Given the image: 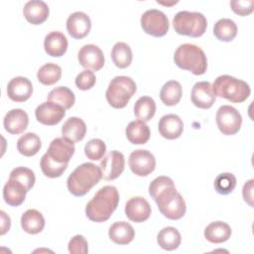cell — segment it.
<instances>
[{
    "label": "cell",
    "instance_id": "cell-1",
    "mask_svg": "<svg viewBox=\"0 0 254 254\" xmlns=\"http://www.w3.org/2000/svg\"><path fill=\"white\" fill-rule=\"evenodd\" d=\"M119 202V192L113 186L99 189L85 206V214L89 220L104 222L108 220Z\"/></svg>",
    "mask_w": 254,
    "mask_h": 254
},
{
    "label": "cell",
    "instance_id": "cell-2",
    "mask_svg": "<svg viewBox=\"0 0 254 254\" xmlns=\"http://www.w3.org/2000/svg\"><path fill=\"white\" fill-rule=\"evenodd\" d=\"M102 179L100 167L92 163H83L76 167L66 180L67 190L74 196L86 194Z\"/></svg>",
    "mask_w": 254,
    "mask_h": 254
},
{
    "label": "cell",
    "instance_id": "cell-3",
    "mask_svg": "<svg viewBox=\"0 0 254 254\" xmlns=\"http://www.w3.org/2000/svg\"><path fill=\"white\" fill-rule=\"evenodd\" d=\"M174 61L180 68L189 70L195 75L203 74L207 68L204 52L193 44L180 45L175 51Z\"/></svg>",
    "mask_w": 254,
    "mask_h": 254
},
{
    "label": "cell",
    "instance_id": "cell-4",
    "mask_svg": "<svg viewBox=\"0 0 254 254\" xmlns=\"http://www.w3.org/2000/svg\"><path fill=\"white\" fill-rule=\"evenodd\" d=\"M211 85L215 96L225 98L233 103L245 101L251 92L247 82L228 74L217 76Z\"/></svg>",
    "mask_w": 254,
    "mask_h": 254
},
{
    "label": "cell",
    "instance_id": "cell-5",
    "mask_svg": "<svg viewBox=\"0 0 254 254\" xmlns=\"http://www.w3.org/2000/svg\"><path fill=\"white\" fill-rule=\"evenodd\" d=\"M136 90V83L131 77L118 75L109 82L105 92L106 100L113 108H124Z\"/></svg>",
    "mask_w": 254,
    "mask_h": 254
},
{
    "label": "cell",
    "instance_id": "cell-6",
    "mask_svg": "<svg viewBox=\"0 0 254 254\" xmlns=\"http://www.w3.org/2000/svg\"><path fill=\"white\" fill-rule=\"evenodd\" d=\"M173 27L179 35L198 38L206 31L207 21L199 12L180 11L173 19Z\"/></svg>",
    "mask_w": 254,
    "mask_h": 254
},
{
    "label": "cell",
    "instance_id": "cell-7",
    "mask_svg": "<svg viewBox=\"0 0 254 254\" xmlns=\"http://www.w3.org/2000/svg\"><path fill=\"white\" fill-rule=\"evenodd\" d=\"M141 27L143 31L153 37L165 36L170 27L169 19L166 14L157 9H149L141 16Z\"/></svg>",
    "mask_w": 254,
    "mask_h": 254
},
{
    "label": "cell",
    "instance_id": "cell-8",
    "mask_svg": "<svg viewBox=\"0 0 254 254\" xmlns=\"http://www.w3.org/2000/svg\"><path fill=\"white\" fill-rule=\"evenodd\" d=\"M216 125L223 135H234L241 127V114L230 105H222L218 108L215 115Z\"/></svg>",
    "mask_w": 254,
    "mask_h": 254
},
{
    "label": "cell",
    "instance_id": "cell-9",
    "mask_svg": "<svg viewBox=\"0 0 254 254\" xmlns=\"http://www.w3.org/2000/svg\"><path fill=\"white\" fill-rule=\"evenodd\" d=\"M149 193L158 207L171 200L178 193L175 184L170 177L160 176L154 179L149 186Z\"/></svg>",
    "mask_w": 254,
    "mask_h": 254
},
{
    "label": "cell",
    "instance_id": "cell-10",
    "mask_svg": "<svg viewBox=\"0 0 254 254\" xmlns=\"http://www.w3.org/2000/svg\"><path fill=\"white\" fill-rule=\"evenodd\" d=\"M129 167L133 174L139 177L150 175L156 168V159L148 150L138 149L129 156Z\"/></svg>",
    "mask_w": 254,
    "mask_h": 254
},
{
    "label": "cell",
    "instance_id": "cell-11",
    "mask_svg": "<svg viewBox=\"0 0 254 254\" xmlns=\"http://www.w3.org/2000/svg\"><path fill=\"white\" fill-rule=\"evenodd\" d=\"M99 167L101 170L102 178L106 181H113L117 179L124 171V155L116 150L110 151L100 162Z\"/></svg>",
    "mask_w": 254,
    "mask_h": 254
},
{
    "label": "cell",
    "instance_id": "cell-12",
    "mask_svg": "<svg viewBox=\"0 0 254 254\" xmlns=\"http://www.w3.org/2000/svg\"><path fill=\"white\" fill-rule=\"evenodd\" d=\"M65 115V109L55 102L46 101L41 103L35 110L36 119L47 126H53L62 121Z\"/></svg>",
    "mask_w": 254,
    "mask_h": 254
},
{
    "label": "cell",
    "instance_id": "cell-13",
    "mask_svg": "<svg viewBox=\"0 0 254 254\" xmlns=\"http://www.w3.org/2000/svg\"><path fill=\"white\" fill-rule=\"evenodd\" d=\"M81 66L92 70H99L104 65V55L101 49L93 44L84 45L77 55Z\"/></svg>",
    "mask_w": 254,
    "mask_h": 254
},
{
    "label": "cell",
    "instance_id": "cell-14",
    "mask_svg": "<svg viewBox=\"0 0 254 254\" xmlns=\"http://www.w3.org/2000/svg\"><path fill=\"white\" fill-rule=\"evenodd\" d=\"M75 151L73 142L64 137L54 139L47 151L52 160L59 164H68Z\"/></svg>",
    "mask_w": 254,
    "mask_h": 254
},
{
    "label": "cell",
    "instance_id": "cell-15",
    "mask_svg": "<svg viewBox=\"0 0 254 254\" xmlns=\"http://www.w3.org/2000/svg\"><path fill=\"white\" fill-rule=\"evenodd\" d=\"M190 98L194 106L201 109H208L215 102L216 96L210 82L198 81L192 86Z\"/></svg>",
    "mask_w": 254,
    "mask_h": 254
},
{
    "label": "cell",
    "instance_id": "cell-16",
    "mask_svg": "<svg viewBox=\"0 0 254 254\" xmlns=\"http://www.w3.org/2000/svg\"><path fill=\"white\" fill-rule=\"evenodd\" d=\"M91 29V21L87 14L81 11L71 13L66 20V30L74 39H83Z\"/></svg>",
    "mask_w": 254,
    "mask_h": 254
},
{
    "label": "cell",
    "instance_id": "cell-17",
    "mask_svg": "<svg viewBox=\"0 0 254 254\" xmlns=\"http://www.w3.org/2000/svg\"><path fill=\"white\" fill-rule=\"evenodd\" d=\"M125 214L134 222L146 221L151 215V206L142 196H133L125 204Z\"/></svg>",
    "mask_w": 254,
    "mask_h": 254
},
{
    "label": "cell",
    "instance_id": "cell-18",
    "mask_svg": "<svg viewBox=\"0 0 254 254\" xmlns=\"http://www.w3.org/2000/svg\"><path fill=\"white\" fill-rule=\"evenodd\" d=\"M33 93L32 82L24 76L13 77L7 85V95L15 102L28 100Z\"/></svg>",
    "mask_w": 254,
    "mask_h": 254
},
{
    "label": "cell",
    "instance_id": "cell-19",
    "mask_svg": "<svg viewBox=\"0 0 254 254\" xmlns=\"http://www.w3.org/2000/svg\"><path fill=\"white\" fill-rule=\"evenodd\" d=\"M29 124V117L26 111L20 108L11 109L4 117L3 125L5 130L14 135L24 132Z\"/></svg>",
    "mask_w": 254,
    "mask_h": 254
},
{
    "label": "cell",
    "instance_id": "cell-20",
    "mask_svg": "<svg viewBox=\"0 0 254 254\" xmlns=\"http://www.w3.org/2000/svg\"><path fill=\"white\" fill-rule=\"evenodd\" d=\"M158 129L162 137L168 140H174L182 135L184 123L177 114H167L160 119Z\"/></svg>",
    "mask_w": 254,
    "mask_h": 254
},
{
    "label": "cell",
    "instance_id": "cell-21",
    "mask_svg": "<svg viewBox=\"0 0 254 254\" xmlns=\"http://www.w3.org/2000/svg\"><path fill=\"white\" fill-rule=\"evenodd\" d=\"M23 14L32 25H40L48 19L50 9L47 3L42 0H31L25 4Z\"/></svg>",
    "mask_w": 254,
    "mask_h": 254
},
{
    "label": "cell",
    "instance_id": "cell-22",
    "mask_svg": "<svg viewBox=\"0 0 254 254\" xmlns=\"http://www.w3.org/2000/svg\"><path fill=\"white\" fill-rule=\"evenodd\" d=\"M67 39L59 31H53L49 33L44 40V48L46 53L55 58H60L64 55L67 50Z\"/></svg>",
    "mask_w": 254,
    "mask_h": 254
},
{
    "label": "cell",
    "instance_id": "cell-23",
    "mask_svg": "<svg viewBox=\"0 0 254 254\" xmlns=\"http://www.w3.org/2000/svg\"><path fill=\"white\" fill-rule=\"evenodd\" d=\"M27 192V190L22 184L9 179L3 188V198L9 205L19 206L24 202Z\"/></svg>",
    "mask_w": 254,
    "mask_h": 254
},
{
    "label": "cell",
    "instance_id": "cell-24",
    "mask_svg": "<svg viewBox=\"0 0 254 254\" xmlns=\"http://www.w3.org/2000/svg\"><path fill=\"white\" fill-rule=\"evenodd\" d=\"M109 238L116 244H129L135 237V230L133 226L126 221L114 222L108 230Z\"/></svg>",
    "mask_w": 254,
    "mask_h": 254
},
{
    "label": "cell",
    "instance_id": "cell-25",
    "mask_svg": "<svg viewBox=\"0 0 254 254\" xmlns=\"http://www.w3.org/2000/svg\"><path fill=\"white\" fill-rule=\"evenodd\" d=\"M125 134L128 141L134 145L146 144L151 135L149 126L141 120L131 121L125 129Z\"/></svg>",
    "mask_w": 254,
    "mask_h": 254
},
{
    "label": "cell",
    "instance_id": "cell-26",
    "mask_svg": "<svg viewBox=\"0 0 254 254\" xmlns=\"http://www.w3.org/2000/svg\"><path fill=\"white\" fill-rule=\"evenodd\" d=\"M86 133V125L81 118L69 117L62 127L63 137L75 143L81 141Z\"/></svg>",
    "mask_w": 254,
    "mask_h": 254
},
{
    "label": "cell",
    "instance_id": "cell-27",
    "mask_svg": "<svg viewBox=\"0 0 254 254\" xmlns=\"http://www.w3.org/2000/svg\"><path fill=\"white\" fill-rule=\"evenodd\" d=\"M21 226L29 234H38L45 227V218L37 209H28L21 216Z\"/></svg>",
    "mask_w": 254,
    "mask_h": 254
},
{
    "label": "cell",
    "instance_id": "cell-28",
    "mask_svg": "<svg viewBox=\"0 0 254 254\" xmlns=\"http://www.w3.org/2000/svg\"><path fill=\"white\" fill-rule=\"evenodd\" d=\"M161 213L171 220H178L182 218L186 213V201L181 193H177L171 200L158 207Z\"/></svg>",
    "mask_w": 254,
    "mask_h": 254
},
{
    "label": "cell",
    "instance_id": "cell-29",
    "mask_svg": "<svg viewBox=\"0 0 254 254\" xmlns=\"http://www.w3.org/2000/svg\"><path fill=\"white\" fill-rule=\"evenodd\" d=\"M231 228L223 221L209 223L204 229V237L211 243H222L230 238Z\"/></svg>",
    "mask_w": 254,
    "mask_h": 254
},
{
    "label": "cell",
    "instance_id": "cell-30",
    "mask_svg": "<svg viewBox=\"0 0 254 254\" xmlns=\"http://www.w3.org/2000/svg\"><path fill=\"white\" fill-rule=\"evenodd\" d=\"M182 241V236L179 230L173 226H167L160 230L157 235V242L159 246L167 251L177 249Z\"/></svg>",
    "mask_w": 254,
    "mask_h": 254
},
{
    "label": "cell",
    "instance_id": "cell-31",
    "mask_svg": "<svg viewBox=\"0 0 254 254\" xmlns=\"http://www.w3.org/2000/svg\"><path fill=\"white\" fill-rule=\"evenodd\" d=\"M42 147L40 137L32 132L26 133L21 136L17 141V150L19 153L26 157H32L36 155Z\"/></svg>",
    "mask_w": 254,
    "mask_h": 254
},
{
    "label": "cell",
    "instance_id": "cell-32",
    "mask_svg": "<svg viewBox=\"0 0 254 254\" xmlns=\"http://www.w3.org/2000/svg\"><path fill=\"white\" fill-rule=\"evenodd\" d=\"M182 85L177 80L167 81L161 88L160 98L167 106H174L178 104L182 98Z\"/></svg>",
    "mask_w": 254,
    "mask_h": 254
},
{
    "label": "cell",
    "instance_id": "cell-33",
    "mask_svg": "<svg viewBox=\"0 0 254 254\" xmlns=\"http://www.w3.org/2000/svg\"><path fill=\"white\" fill-rule=\"evenodd\" d=\"M213 34L219 41L231 42L237 35V26L231 19L222 18L214 24Z\"/></svg>",
    "mask_w": 254,
    "mask_h": 254
},
{
    "label": "cell",
    "instance_id": "cell-34",
    "mask_svg": "<svg viewBox=\"0 0 254 254\" xmlns=\"http://www.w3.org/2000/svg\"><path fill=\"white\" fill-rule=\"evenodd\" d=\"M111 59L113 64L119 68L128 67L133 59V54L129 45L123 42L116 43L111 51Z\"/></svg>",
    "mask_w": 254,
    "mask_h": 254
},
{
    "label": "cell",
    "instance_id": "cell-35",
    "mask_svg": "<svg viewBox=\"0 0 254 254\" xmlns=\"http://www.w3.org/2000/svg\"><path fill=\"white\" fill-rule=\"evenodd\" d=\"M155 112L156 103L155 100L150 96H141L134 104V114L143 122L151 120L154 117Z\"/></svg>",
    "mask_w": 254,
    "mask_h": 254
},
{
    "label": "cell",
    "instance_id": "cell-36",
    "mask_svg": "<svg viewBox=\"0 0 254 254\" xmlns=\"http://www.w3.org/2000/svg\"><path fill=\"white\" fill-rule=\"evenodd\" d=\"M48 101L62 105L64 109H69L75 101L74 93L66 86H58L48 94Z\"/></svg>",
    "mask_w": 254,
    "mask_h": 254
},
{
    "label": "cell",
    "instance_id": "cell-37",
    "mask_svg": "<svg viewBox=\"0 0 254 254\" xmlns=\"http://www.w3.org/2000/svg\"><path fill=\"white\" fill-rule=\"evenodd\" d=\"M62 76V67L57 64L48 63L41 66L37 72L38 80L44 85H52L58 82Z\"/></svg>",
    "mask_w": 254,
    "mask_h": 254
},
{
    "label": "cell",
    "instance_id": "cell-38",
    "mask_svg": "<svg viewBox=\"0 0 254 254\" xmlns=\"http://www.w3.org/2000/svg\"><path fill=\"white\" fill-rule=\"evenodd\" d=\"M40 167H41L43 174L46 177L55 179V178L61 177L64 174V172L67 168V164H59V163L55 162L54 160H52L50 158V156L46 153L41 158Z\"/></svg>",
    "mask_w": 254,
    "mask_h": 254
},
{
    "label": "cell",
    "instance_id": "cell-39",
    "mask_svg": "<svg viewBox=\"0 0 254 254\" xmlns=\"http://www.w3.org/2000/svg\"><path fill=\"white\" fill-rule=\"evenodd\" d=\"M9 179H13L22 184L27 190V191H29L34 187L36 182L34 172L26 167H17L13 169L10 173Z\"/></svg>",
    "mask_w": 254,
    "mask_h": 254
},
{
    "label": "cell",
    "instance_id": "cell-40",
    "mask_svg": "<svg viewBox=\"0 0 254 254\" xmlns=\"http://www.w3.org/2000/svg\"><path fill=\"white\" fill-rule=\"evenodd\" d=\"M236 187V178L231 173L219 174L214 180V189L219 194H228Z\"/></svg>",
    "mask_w": 254,
    "mask_h": 254
},
{
    "label": "cell",
    "instance_id": "cell-41",
    "mask_svg": "<svg viewBox=\"0 0 254 254\" xmlns=\"http://www.w3.org/2000/svg\"><path fill=\"white\" fill-rule=\"evenodd\" d=\"M106 151L105 143L98 138L89 140L84 146V154L91 161H97L103 158Z\"/></svg>",
    "mask_w": 254,
    "mask_h": 254
},
{
    "label": "cell",
    "instance_id": "cell-42",
    "mask_svg": "<svg viewBox=\"0 0 254 254\" xmlns=\"http://www.w3.org/2000/svg\"><path fill=\"white\" fill-rule=\"evenodd\" d=\"M96 82V76L93 71L89 69H84L75 77V85L80 90H88Z\"/></svg>",
    "mask_w": 254,
    "mask_h": 254
},
{
    "label": "cell",
    "instance_id": "cell-43",
    "mask_svg": "<svg viewBox=\"0 0 254 254\" xmlns=\"http://www.w3.org/2000/svg\"><path fill=\"white\" fill-rule=\"evenodd\" d=\"M68 252L71 254H85L88 252V244L82 235L73 236L67 245Z\"/></svg>",
    "mask_w": 254,
    "mask_h": 254
},
{
    "label": "cell",
    "instance_id": "cell-44",
    "mask_svg": "<svg viewBox=\"0 0 254 254\" xmlns=\"http://www.w3.org/2000/svg\"><path fill=\"white\" fill-rule=\"evenodd\" d=\"M230 7L232 11L239 16H247L251 14L254 10L253 0H233L230 2Z\"/></svg>",
    "mask_w": 254,
    "mask_h": 254
},
{
    "label": "cell",
    "instance_id": "cell-45",
    "mask_svg": "<svg viewBox=\"0 0 254 254\" xmlns=\"http://www.w3.org/2000/svg\"><path fill=\"white\" fill-rule=\"evenodd\" d=\"M253 183L254 180H249L244 184L242 189L243 198L251 207H253Z\"/></svg>",
    "mask_w": 254,
    "mask_h": 254
},
{
    "label": "cell",
    "instance_id": "cell-46",
    "mask_svg": "<svg viewBox=\"0 0 254 254\" xmlns=\"http://www.w3.org/2000/svg\"><path fill=\"white\" fill-rule=\"evenodd\" d=\"M0 214H1V235H4L9 229H10V225H11V220H10V217L3 211L1 210L0 211Z\"/></svg>",
    "mask_w": 254,
    "mask_h": 254
}]
</instances>
